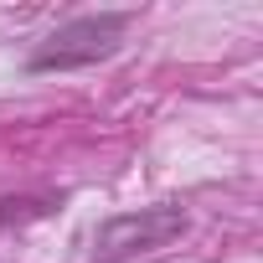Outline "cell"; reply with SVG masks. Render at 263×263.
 Returning a JSON list of instances; mask_svg holds the SVG:
<instances>
[{"label": "cell", "mask_w": 263, "mask_h": 263, "mask_svg": "<svg viewBox=\"0 0 263 263\" xmlns=\"http://www.w3.org/2000/svg\"><path fill=\"white\" fill-rule=\"evenodd\" d=\"M129 16L124 11H103V16H78L67 26H57L36 52H31V72H67V67H93L103 57L119 52Z\"/></svg>", "instance_id": "cell-2"}, {"label": "cell", "mask_w": 263, "mask_h": 263, "mask_svg": "<svg viewBox=\"0 0 263 263\" xmlns=\"http://www.w3.org/2000/svg\"><path fill=\"white\" fill-rule=\"evenodd\" d=\"M47 201H0V227L6 222H26V217H42Z\"/></svg>", "instance_id": "cell-3"}, {"label": "cell", "mask_w": 263, "mask_h": 263, "mask_svg": "<svg viewBox=\"0 0 263 263\" xmlns=\"http://www.w3.org/2000/svg\"><path fill=\"white\" fill-rule=\"evenodd\" d=\"M186 232V212L160 201V206H140V212H119L93 232V263H129L171 248Z\"/></svg>", "instance_id": "cell-1"}]
</instances>
